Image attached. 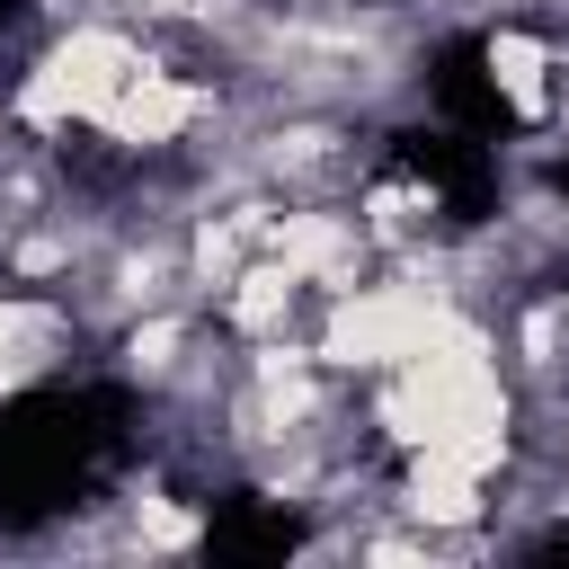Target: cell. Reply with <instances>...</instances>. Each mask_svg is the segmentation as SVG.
<instances>
[{
  "mask_svg": "<svg viewBox=\"0 0 569 569\" xmlns=\"http://www.w3.org/2000/svg\"><path fill=\"white\" fill-rule=\"evenodd\" d=\"M160 62V44H151V27H133V18H116V9H98V18H71V27H44V44L27 53V71L9 80V124L27 133V142H71V133H89L98 116H107V98L124 89V80H142Z\"/></svg>",
  "mask_w": 569,
  "mask_h": 569,
  "instance_id": "obj_1",
  "label": "cell"
},
{
  "mask_svg": "<svg viewBox=\"0 0 569 569\" xmlns=\"http://www.w3.org/2000/svg\"><path fill=\"white\" fill-rule=\"evenodd\" d=\"M445 302H453V293H427V284H409V276L373 267L356 293L320 302L311 347H320V365H329L338 382H373V373H391V365H400V356L427 338V320H436Z\"/></svg>",
  "mask_w": 569,
  "mask_h": 569,
  "instance_id": "obj_2",
  "label": "cell"
},
{
  "mask_svg": "<svg viewBox=\"0 0 569 569\" xmlns=\"http://www.w3.org/2000/svg\"><path fill=\"white\" fill-rule=\"evenodd\" d=\"M267 249L311 284V302H338V293H356V284L382 267V249L365 240V222H356L347 196H284Z\"/></svg>",
  "mask_w": 569,
  "mask_h": 569,
  "instance_id": "obj_3",
  "label": "cell"
},
{
  "mask_svg": "<svg viewBox=\"0 0 569 569\" xmlns=\"http://www.w3.org/2000/svg\"><path fill=\"white\" fill-rule=\"evenodd\" d=\"M71 347H80V302L0 276V409L27 400L36 382H53L71 365Z\"/></svg>",
  "mask_w": 569,
  "mask_h": 569,
  "instance_id": "obj_4",
  "label": "cell"
},
{
  "mask_svg": "<svg viewBox=\"0 0 569 569\" xmlns=\"http://www.w3.org/2000/svg\"><path fill=\"white\" fill-rule=\"evenodd\" d=\"M480 62H489V89H498L525 124H542V116L560 107V36H542V27H525V18H489V27H480Z\"/></svg>",
  "mask_w": 569,
  "mask_h": 569,
  "instance_id": "obj_5",
  "label": "cell"
},
{
  "mask_svg": "<svg viewBox=\"0 0 569 569\" xmlns=\"http://www.w3.org/2000/svg\"><path fill=\"white\" fill-rule=\"evenodd\" d=\"M302 302H311V284H302V276L276 258V249H249V258H240V276H231V293L213 302V329L249 347V338L293 329V320H302Z\"/></svg>",
  "mask_w": 569,
  "mask_h": 569,
  "instance_id": "obj_6",
  "label": "cell"
},
{
  "mask_svg": "<svg viewBox=\"0 0 569 569\" xmlns=\"http://www.w3.org/2000/svg\"><path fill=\"white\" fill-rule=\"evenodd\" d=\"M196 338H204V302H160V311H133L124 329H116V382H133V391H169L178 382V365L196 356Z\"/></svg>",
  "mask_w": 569,
  "mask_h": 569,
  "instance_id": "obj_7",
  "label": "cell"
},
{
  "mask_svg": "<svg viewBox=\"0 0 569 569\" xmlns=\"http://www.w3.org/2000/svg\"><path fill=\"white\" fill-rule=\"evenodd\" d=\"M356 222H365V240L391 258V249H409V240H427V231H445V187H427V178H356Z\"/></svg>",
  "mask_w": 569,
  "mask_h": 569,
  "instance_id": "obj_8",
  "label": "cell"
},
{
  "mask_svg": "<svg viewBox=\"0 0 569 569\" xmlns=\"http://www.w3.org/2000/svg\"><path fill=\"white\" fill-rule=\"evenodd\" d=\"M249 249H258V240H249L222 204H196V213H187V293L213 311V302L231 293V276H240V258H249Z\"/></svg>",
  "mask_w": 569,
  "mask_h": 569,
  "instance_id": "obj_9",
  "label": "cell"
},
{
  "mask_svg": "<svg viewBox=\"0 0 569 569\" xmlns=\"http://www.w3.org/2000/svg\"><path fill=\"white\" fill-rule=\"evenodd\" d=\"M116 516H124V533H133V551H142V560H151V551H169V560H178V551H196V542H204V507H196V498H169L160 480H133V489L116 498Z\"/></svg>",
  "mask_w": 569,
  "mask_h": 569,
  "instance_id": "obj_10",
  "label": "cell"
}]
</instances>
